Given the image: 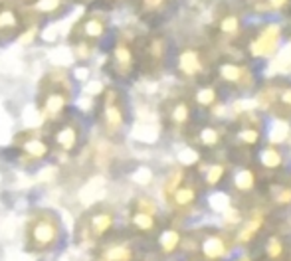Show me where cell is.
Instances as JSON below:
<instances>
[{"label": "cell", "mask_w": 291, "mask_h": 261, "mask_svg": "<svg viewBox=\"0 0 291 261\" xmlns=\"http://www.w3.org/2000/svg\"><path fill=\"white\" fill-rule=\"evenodd\" d=\"M71 99H73V85L69 73L60 67L48 71L40 81V93H38V109L42 119L50 125L62 121L69 111Z\"/></svg>", "instance_id": "obj_1"}, {"label": "cell", "mask_w": 291, "mask_h": 261, "mask_svg": "<svg viewBox=\"0 0 291 261\" xmlns=\"http://www.w3.org/2000/svg\"><path fill=\"white\" fill-rule=\"evenodd\" d=\"M62 239V218L54 210H34L26 222V247L34 253H46L58 247Z\"/></svg>", "instance_id": "obj_2"}, {"label": "cell", "mask_w": 291, "mask_h": 261, "mask_svg": "<svg viewBox=\"0 0 291 261\" xmlns=\"http://www.w3.org/2000/svg\"><path fill=\"white\" fill-rule=\"evenodd\" d=\"M12 147L16 149V153L30 161V163H40V161H46L54 147H52V139L50 135H44L40 130H22L14 137V143Z\"/></svg>", "instance_id": "obj_3"}, {"label": "cell", "mask_w": 291, "mask_h": 261, "mask_svg": "<svg viewBox=\"0 0 291 261\" xmlns=\"http://www.w3.org/2000/svg\"><path fill=\"white\" fill-rule=\"evenodd\" d=\"M54 129L50 133V139H52V147L64 155H73L81 141H83V127H81V121L75 119V117H69L65 115L62 121H58L56 125H52Z\"/></svg>", "instance_id": "obj_4"}, {"label": "cell", "mask_w": 291, "mask_h": 261, "mask_svg": "<svg viewBox=\"0 0 291 261\" xmlns=\"http://www.w3.org/2000/svg\"><path fill=\"white\" fill-rule=\"evenodd\" d=\"M99 111H101V125L107 135H117L125 125V109L121 103V95L117 89H103L101 101H99Z\"/></svg>", "instance_id": "obj_5"}, {"label": "cell", "mask_w": 291, "mask_h": 261, "mask_svg": "<svg viewBox=\"0 0 291 261\" xmlns=\"http://www.w3.org/2000/svg\"><path fill=\"white\" fill-rule=\"evenodd\" d=\"M115 226V212L107 206H97L91 212L83 216L81 229H83V239L87 241H101L103 237L109 235V231Z\"/></svg>", "instance_id": "obj_6"}, {"label": "cell", "mask_w": 291, "mask_h": 261, "mask_svg": "<svg viewBox=\"0 0 291 261\" xmlns=\"http://www.w3.org/2000/svg\"><path fill=\"white\" fill-rule=\"evenodd\" d=\"M107 34V18L99 12H87L85 16H81L75 26L71 28L69 34V40L73 38H83V40H89V42H99L103 36Z\"/></svg>", "instance_id": "obj_7"}, {"label": "cell", "mask_w": 291, "mask_h": 261, "mask_svg": "<svg viewBox=\"0 0 291 261\" xmlns=\"http://www.w3.org/2000/svg\"><path fill=\"white\" fill-rule=\"evenodd\" d=\"M24 32V16L12 4H0V40H14Z\"/></svg>", "instance_id": "obj_8"}, {"label": "cell", "mask_w": 291, "mask_h": 261, "mask_svg": "<svg viewBox=\"0 0 291 261\" xmlns=\"http://www.w3.org/2000/svg\"><path fill=\"white\" fill-rule=\"evenodd\" d=\"M279 36H281V28L279 24H267L263 28V32L259 34V38L252 44L250 52L256 58H271L277 52L279 46Z\"/></svg>", "instance_id": "obj_9"}, {"label": "cell", "mask_w": 291, "mask_h": 261, "mask_svg": "<svg viewBox=\"0 0 291 261\" xmlns=\"http://www.w3.org/2000/svg\"><path fill=\"white\" fill-rule=\"evenodd\" d=\"M111 67L115 75H129L133 65H135V54L127 42H117L111 50Z\"/></svg>", "instance_id": "obj_10"}, {"label": "cell", "mask_w": 291, "mask_h": 261, "mask_svg": "<svg viewBox=\"0 0 291 261\" xmlns=\"http://www.w3.org/2000/svg\"><path fill=\"white\" fill-rule=\"evenodd\" d=\"M67 8V0H32L30 10L42 18H58Z\"/></svg>", "instance_id": "obj_11"}, {"label": "cell", "mask_w": 291, "mask_h": 261, "mask_svg": "<svg viewBox=\"0 0 291 261\" xmlns=\"http://www.w3.org/2000/svg\"><path fill=\"white\" fill-rule=\"evenodd\" d=\"M133 257H135V253H133L131 245H127V243H111L99 253L97 261H133Z\"/></svg>", "instance_id": "obj_12"}, {"label": "cell", "mask_w": 291, "mask_h": 261, "mask_svg": "<svg viewBox=\"0 0 291 261\" xmlns=\"http://www.w3.org/2000/svg\"><path fill=\"white\" fill-rule=\"evenodd\" d=\"M71 42V52H73V58L79 62V64H85L93 52H95V44L89 42V40H83V38H73L69 40Z\"/></svg>", "instance_id": "obj_13"}, {"label": "cell", "mask_w": 291, "mask_h": 261, "mask_svg": "<svg viewBox=\"0 0 291 261\" xmlns=\"http://www.w3.org/2000/svg\"><path fill=\"white\" fill-rule=\"evenodd\" d=\"M202 251L208 259H218V257H224L226 255V243L222 241V237L218 235H210L204 239L202 243Z\"/></svg>", "instance_id": "obj_14"}, {"label": "cell", "mask_w": 291, "mask_h": 261, "mask_svg": "<svg viewBox=\"0 0 291 261\" xmlns=\"http://www.w3.org/2000/svg\"><path fill=\"white\" fill-rule=\"evenodd\" d=\"M289 137V123L283 121V119H275L271 121L269 129H267V141L271 145H279V143H285V139Z\"/></svg>", "instance_id": "obj_15"}, {"label": "cell", "mask_w": 291, "mask_h": 261, "mask_svg": "<svg viewBox=\"0 0 291 261\" xmlns=\"http://www.w3.org/2000/svg\"><path fill=\"white\" fill-rule=\"evenodd\" d=\"M178 69L186 75H194L200 71V58L194 50H186L178 56Z\"/></svg>", "instance_id": "obj_16"}, {"label": "cell", "mask_w": 291, "mask_h": 261, "mask_svg": "<svg viewBox=\"0 0 291 261\" xmlns=\"http://www.w3.org/2000/svg\"><path fill=\"white\" fill-rule=\"evenodd\" d=\"M131 224L141 231H153L155 229V214H149V212H143V210H135L131 214Z\"/></svg>", "instance_id": "obj_17"}, {"label": "cell", "mask_w": 291, "mask_h": 261, "mask_svg": "<svg viewBox=\"0 0 291 261\" xmlns=\"http://www.w3.org/2000/svg\"><path fill=\"white\" fill-rule=\"evenodd\" d=\"M178 243H180V235L174 229H164L161 233V237H159V245H161V249L164 253L174 251L178 247Z\"/></svg>", "instance_id": "obj_18"}, {"label": "cell", "mask_w": 291, "mask_h": 261, "mask_svg": "<svg viewBox=\"0 0 291 261\" xmlns=\"http://www.w3.org/2000/svg\"><path fill=\"white\" fill-rule=\"evenodd\" d=\"M254 182H256L254 172H252V170H248V168L238 170V172H236V176H234V184H236V188H238V190H252V188H254Z\"/></svg>", "instance_id": "obj_19"}, {"label": "cell", "mask_w": 291, "mask_h": 261, "mask_svg": "<svg viewBox=\"0 0 291 261\" xmlns=\"http://www.w3.org/2000/svg\"><path fill=\"white\" fill-rule=\"evenodd\" d=\"M208 206H210L212 212L222 214L226 208H230V196L226 192H212L208 196Z\"/></svg>", "instance_id": "obj_20"}, {"label": "cell", "mask_w": 291, "mask_h": 261, "mask_svg": "<svg viewBox=\"0 0 291 261\" xmlns=\"http://www.w3.org/2000/svg\"><path fill=\"white\" fill-rule=\"evenodd\" d=\"M261 224H263V220H261V216H254L244 228L240 229V233H238V241H250L254 235H256V231L261 228Z\"/></svg>", "instance_id": "obj_21"}, {"label": "cell", "mask_w": 291, "mask_h": 261, "mask_svg": "<svg viewBox=\"0 0 291 261\" xmlns=\"http://www.w3.org/2000/svg\"><path fill=\"white\" fill-rule=\"evenodd\" d=\"M259 163L263 164L265 168H277L279 164H281V155H279V151H275V149H263L261 153H259Z\"/></svg>", "instance_id": "obj_22"}, {"label": "cell", "mask_w": 291, "mask_h": 261, "mask_svg": "<svg viewBox=\"0 0 291 261\" xmlns=\"http://www.w3.org/2000/svg\"><path fill=\"white\" fill-rule=\"evenodd\" d=\"M242 67H238L236 64H224L220 67V75L226 79V81H238L242 77Z\"/></svg>", "instance_id": "obj_23"}, {"label": "cell", "mask_w": 291, "mask_h": 261, "mask_svg": "<svg viewBox=\"0 0 291 261\" xmlns=\"http://www.w3.org/2000/svg\"><path fill=\"white\" fill-rule=\"evenodd\" d=\"M172 121L174 123H178V125H182V123H186L188 121V117H190V109H188V105H184V103H178V105H174V109H172Z\"/></svg>", "instance_id": "obj_24"}, {"label": "cell", "mask_w": 291, "mask_h": 261, "mask_svg": "<svg viewBox=\"0 0 291 261\" xmlns=\"http://www.w3.org/2000/svg\"><path fill=\"white\" fill-rule=\"evenodd\" d=\"M172 194H174V202H176L178 206H188L194 200L192 188H176Z\"/></svg>", "instance_id": "obj_25"}, {"label": "cell", "mask_w": 291, "mask_h": 261, "mask_svg": "<svg viewBox=\"0 0 291 261\" xmlns=\"http://www.w3.org/2000/svg\"><path fill=\"white\" fill-rule=\"evenodd\" d=\"M222 174H224V166H222V164H212L210 168H206V182H208L210 186H214V184L220 182Z\"/></svg>", "instance_id": "obj_26"}, {"label": "cell", "mask_w": 291, "mask_h": 261, "mask_svg": "<svg viewBox=\"0 0 291 261\" xmlns=\"http://www.w3.org/2000/svg\"><path fill=\"white\" fill-rule=\"evenodd\" d=\"M198 153L194 151V149H190V147H186V149H182L180 153H178V161H180V164H184V166H192V164L198 163Z\"/></svg>", "instance_id": "obj_27"}, {"label": "cell", "mask_w": 291, "mask_h": 261, "mask_svg": "<svg viewBox=\"0 0 291 261\" xmlns=\"http://www.w3.org/2000/svg\"><path fill=\"white\" fill-rule=\"evenodd\" d=\"M196 101L200 105H212L216 101V91L212 87H202L198 93H196Z\"/></svg>", "instance_id": "obj_28"}, {"label": "cell", "mask_w": 291, "mask_h": 261, "mask_svg": "<svg viewBox=\"0 0 291 261\" xmlns=\"http://www.w3.org/2000/svg\"><path fill=\"white\" fill-rule=\"evenodd\" d=\"M265 251H267V255L269 257H279L281 253H283V245H281V241L277 239V237H269L267 239V245H265Z\"/></svg>", "instance_id": "obj_29"}, {"label": "cell", "mask_w": 291, "mask_h": 261, "mask_svg": "<svg viewBox=\"0 0 291 261\" xmlns=\"http://www.w3.org/2000/svg\"><path fill=\"white\" fill-rule=\"evenodd\" d=\"M218 133L216 129H210V127H206V129L200 130V141L204 143V145H208V147H212V145H216L218 143Z\"/></svg>", "instance_id": "obj_30"}, {"label": "cell", "mask_w": 291, "mask_h": 261, "mask_svg": "<svg viewBox=\"0 0 291 261\" xmlns=\"http://www.w3.org/2000/svg\"><path fill=\"white\" fill-rule=\"evenodd\" d=\"M182 180V174H180V170H174L168 178H166V184H164V190H166V194H172L176 188H178V182Z\"/></svg>", "instance_id": "obj_31"}, {"label": "cell", "mask_w": 291, "mask_h": 261, "mask_svg": "<svg viewBox=\"0 0 291 261\" xmlns=\"http://www.w3.org/2000/svg\"><path fill=\"white\" fill-rule=\"evenodd\" d=\"M222 32H226V34H234V32H238V26H240V22H238V18L236 16H226L224 20H222Z\"/></svg>", "instance_id": "obj_32"}, {"label": "cell", "mask_w": 291, "mask_h": 261, "mask_svg": "<svg viewBox=\"0 0 291 261\" xmlns=\"http://www.w3.org/2000/svg\"><path fill=\"white\" fill-rule=\"evenodd\" d=\"M258 139H259V133L256 129L240 130V141H244V143H248V145H254V143H258Z\"/></svg>", "instance_id": "obj_33"}, {"label": "cell", "mask_w": 291, "mask_h": 261, "mask_svg": "<svg viewBox=\"0 0 291 261\" xmlns=\"http://www.w3.org/2000/svg\"><path fill=\"white\" fill-rule=\"evenodd\" d=\"M222 218H224L226 224H238V222L242 220V216H240V212H238L236 208H226V210L222 212Z\"/></svg>", "instance_id": "obj_34"}, {"label": "cell", "mask_w": 291, "mask_h": 261, "mask_svg": "<svg viewBox=\"0 0 291 261\" xmlns=\"http://www.w3.org/2000/svg\"><path fill=\"white\" fill-rule=\"evenodd\" d=\"M277 204H289L291 202V188H279V192L275 194Z\"/></svg>", "instance_id": "obj_35"}, {"label": "cell", "mask_w": 291, "mask_h": 261, "mask_svg": "<svg viewBox=\"0 0 291 261\" xmlns=\"http://www.w3.org/2000/svg\"><path fill=\"white\" fill-rule=\"evenodd\" d=\"M162 2H164V0H141L143 10H147V12H155V10H159V8L162 6Z\"/></svg>", "instance_id": "obj_36"}, {"label": "cell", "mask_w": 291, "mask_h": 261, "mask_svg": "<svg viewBox=\"0 0 291 261\" xmlns=\"http://www.w3.org/2000/svg\"><path fill=\"white\" fill-rule=\"evenodd\" d=\"M267 2H269L271 8H283L287 4V0H267Z\"/></svg>", "instance_id": "obj_37"}, {"label": "cell", "mask_w": 291, "mask_h": 261, "mask_svg": "<svg viewBox=\"0 0 291 261\" xmlns=\"http://www.w3.org/2000/svg\"><path fill=\"white\" fill-rule=\"evenodd\" d=\"M281 101L287 103V105H291V89H285V91L281 93Z\"/></svg>", "instance_id": "obj_38"}, {"label": "cell", "mask_w": 291, "mask_h": 261, "mask_svg": "<svg viewBox=\"0 0 291 261\" xmlns=\"http://www.w3.org/2000/svg\"><path fill=\"white\" fill-rule=\"evenodd\" d=\"M226 113V107L224 105H218V107H214V115H218V117H222Z\"/></svg>", "instance_id": "obj_39"}, {"label": "cell", "mask_w": 291, "mask_h": 261, "mask_svg": "<svg viewBox=\"0 0 291 261\" xmlns=\"http://www.w3.org/2000/svg\"><path fill=\"white\" fill-rule=\"evenodd\" d=\"M75 4H81V6H91V4H95L97 0H73Z\"/></svg>", "instance_id": "obj_40"}, {"label": "cell", "mask_w": 291, "mask_h": 261, "mask_svg": "<svg viewBox=\"0 0 291 261\" xmlns=\"http://www.w3.org/2000/svg\"><path fill=\"white\" fill-rule=\"evenodd\" d=\"M107 2H117V0H107Z\"/></svg>", "instance_id": "obj_41"}]
</instances>
